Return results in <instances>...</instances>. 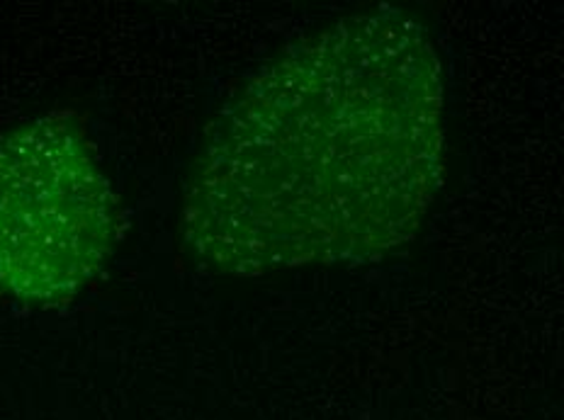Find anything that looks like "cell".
Masks as SVG:
<instances>
[{"label":"cell","mask_w":564,"mask_h":420,"mask_svg":"<svg viewBox=\"0 0 564 420\" xmlns=\"http://www.w3.org/2000/svg\"><path fill=\"white\" fill-rule=\"evenodd\" d=\"M443 104L436 44L397 8L288 46L209 124L183 195L185 246L237 277L402 248L443 178Z\"/></svg>","instance_id":"obj_1"},{"label":"cell","mask_w":564,"mask_h":420,"mask_svg":"<svg viewBox=\"0 0 564 420\" xmlns=\"http://www.w3.org/2000/svg\"><path fill=\"white\" fill-rule=\"evenodd\" d=\"M117 205L93 144L68 117L0 136V291L58 305L110 258Z\"/></svg>","instance_id":"obj_2"}]
</instances>
